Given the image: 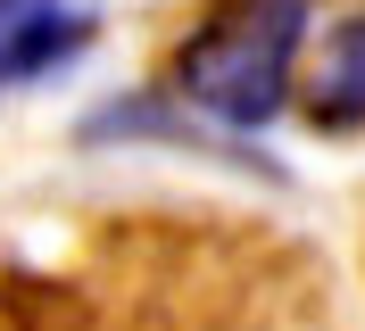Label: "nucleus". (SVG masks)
I'll return each mask as SVG.
<instances>
[{"label": "nucleus", "instance_id": "nucleus-1", "mask_svg": "<svg viewBox=\"0 0 365 331\" xmlns=\"http://www.w3.org/2000/svg\"><path fill=\"white\" fill-rule=\"evenodd\" d=\"M299 50H307V0H216L166 66V83H175L166 100L191 108L200 125L266 132L291 108Z\"/></svg>", "mask_w": 365, "mask_h": 331}, {"label": "nucleus", "instance_id": "nucleus-2", "mask_svg": "<svg viewBox=\"0 0 365 331\" xmlns=\"http://www.w3.org/2000/svg\"><path fill=\"white\" fill-rule=\"evenodd\" d=\"M83 42H91V9H75V0H0V91L58 75Z\"/></svg>", "mask_w": 365, "mask_h": 331}, {"label": "nucleus", "instance_id": "nucleus-3", "mask_svg": "<svg viewBox=\"0 0 365 331\" xmlns=\"http://www.w3.org/2000/svg\"><path fill=\"white\" fill-rule=\"evenodd\" d=\"M307 125L316 132H357L365 125V17L332 25V42L316 58V83H307Z\"/></svg>", "mask_w": 365, "mask_h": 331}]
</instances>
